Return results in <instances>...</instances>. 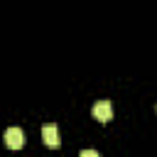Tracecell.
Listing matches in <instances>:
<instances>
[{
	"instance_id": "obj_3",
	"label": "cell",
	"mask_w": 157,
	"mask_h": 157,
	"mask_svg": "<svg viewBox=\"0 0 157 157\" xmlns=\"http://www.w3.org/2000/svg\"><path fill=\"white\" fill-rule=\"evenodd\" d=\"M42 137H44V145H47V147H59V142H61L59 128H56L54 123H47V125L42 128Z\"/></svg>"
},
{
	"instance_id": "obj_1",
	"label": "cell",
	"mask_w": 157,
	"mask_h": 157,
	"mask_svg": "<svg viewBox=\"0 0 157 157\" xmlns=\"http://www.w3.org/2000/svg\"><path fill=\"white\" fill-rule=\"evenodd\" d=\"M91 113H93V118H96L98 123H108V120L113 118V103H110V101H98Z\"/></svg>"
},
{
	"instance_id": "obj_4",
	"label": "cell",
	"mask_w": 157,
	"mask_h": 157,
	"mask_svg": "<svg viewBox=\"0 0 157 157\" xmlns=\"http://www.w3.org/2000/svg\"><path fill=\"white\" fill-rule=\"evenodd\" d=\"M78 157H101V155H98L96 150H83V152H81Z\"/></svg>"
},
{
	"instance_id": "obj_2",
	"label": "cell",
	"mask_w": 157,
	"mask_h": 157,
	"mask_svg": "<svg viewBox=\"0 0 157 157\" xmlns=\"http://www.w3.org/2000/svg\"><path fill=\"white\" fill-rule=\"evenodd\" d=\"M5 145H7L10 150H20V147L25 145V132H22L20 128H7V130H5Z\"/></svg>"
}]
</instances>
